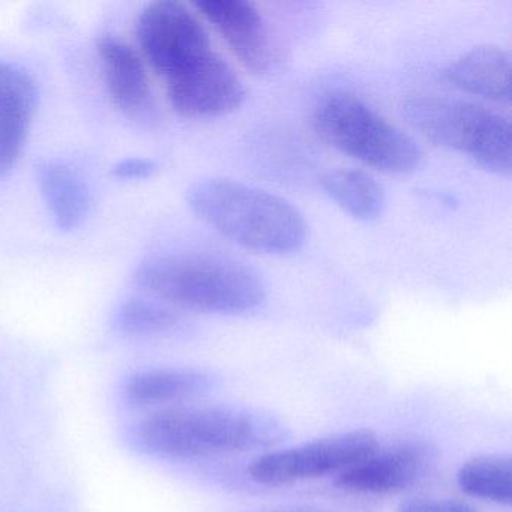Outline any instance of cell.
Masks as SVG:
<instances>
[{
	"mask_svg": "<svg viewBox=\"0 0 512 512\" xmlns=\"http://www.w3.org/2000/svg\"><path fill=\"white\" fill-rule=\"evenodd\" d=\"M277 416L253 407L212 404L178 406L151 413L136 428V440L149 454L208 458L272 448L286 439Z\"/></svg>",
	"mask_w": 512,
	"mask_h": 512,
	"instance_id": "cell-1",
	"label": "cell"
},
{
	"mask_svg": "<svg viewBox=\"0 0 512 512\" xmlns=\"http://www.w3.org/2000/svg\"><path fill=\"white\" fill-rule=\"evenodd\" d=\"M187 203L215 232L256 253L289 254L307 239V223L292 203L241 182L202 179L187 191Z\"/></svg>",
	"mask_w": 512,
	"mask_h": 512,
	"instance_id": "cell-2",
	"label": "cell"
},
{
	"mask_svg": "<svg viewBox=\"0 0 512 512\" xmlns=\"http://www.w3.org/2000/svg\"><path fill=\"white\" fill-rule=\"evenodd\" d=\"M134 281L154 298L209 314H245L265 301L266 289L257 272L233 260L199 254H172L146 260Z\"/></svg>",
	"mask_w": 512,
	"mask_h": 512,
	"instance_id": "cell-3",
	"label": "cell"
},
{
	"mask_svg": "<svg viewBox=\"0 0 512 512\" xmlns=\"http://www.w3.org/2000/svg\"><path fill=\"white\" fill-rule=\"evenodd\" d=\"M313 127L323 142L379 172L406 175L421 166L415 140L356 95L323 97L314 107Z\"/></svg>",
	"mask_w": 512,
	"mask_h": 512,
	"instance_id": "cell-4",
	"label": "cell"
},
{
	"mask_svg": "<svg viewBox=\"0 0 512 512\" xmlns=\"http://www.w3.org/2000/svg\"><path fill=\"white\" fill-rule=\"evenodd\" d=\"M404 110L410 124L434 145L466 155L487 172L511 173V125L500 113L436 95L412 98Z\"/></svg>",
	"mask_w": 512,
	"mask_h": 512,
	"instance_id": "cell-5",
	"label": "cell"
},
{
	"mask_svg": "<svg viewBox=\"0 0 512 512\" xmlns=\"http://www.w3.org/2000/svg\"><path fill=\"white\" fill-rule=\"evenodd\" d=\"M137 40L146 61L166 82L194 73L217 53L200 20L187 5L173 0L143 10Z\"/></svg>",
	"mask_w": 512,
	"mask_h": 512,
	"instance_id": "cell-6",
	"label": "cell"
},
{
	"mask_svg": "<svg viewBox=\"0 0 512 512\" xmlns=\"http://www.w3.org/2000/svg\"><path fill=\"white\" fill-rule=\"evenodd\" d=\"M379 448L376 433L368 428L320 437L292 448L266 452L253 461L250 476L257 484L278 487L340 475L370 457Z\"/></svg>",
	"mask_w": 512,
	"mask_h": 512,
	"instance_id": "cell-7",
	"label": "cell"
},
{
	"mask_svg": "<svg viewBox=\"0 0 512 512\" xmlns=\"http://www.w3.org/2000/svg\"><path fill=\"white\" fill-rule=\"evenodd\" d=\"M437 452L430 443L409 440L385 449L344 470L335 478L340 490L356 494H394L424 479L436 464Z\"/></svg>",
	"mask_w": 512,
	"mask_h": 512,
	"instance_id": "cell-8",
	"label": "cell"
},
{
	"mask_svg": "<svg viewBox=\"0 0 512 512\" xmlns=\"http://www.w3.org/2000/svg\"><path fill=\"white\" fill-rule=\"evenodd\" d=\"M194 7L217 29L238 61L254 74H265L277 62L268 23L256 5L244 0H202Z\"/></svg>",
	"mask_w": 512,
	"mask_h": 512,
	"instance_id": "cell-9",
	"label": "cell"
},
{
	"mask_svg": "<svg viewBox=\"0 0 512 512\" xmlns=\"http://www.w3.org/2000/svg\"><path fill=\"white\" fill-rule=\"evenodd\" d=\"M166 88L173 110L187 119L223 118L245 100L244 83L218 53L200 70L166 82Z\"/></svg>",
	"mask_w": 512,
	"mask_h": 512,
	"instance_id": "cell-10",
	"label": "cell"
},
{
	"mask_svg": "<svg viewBox=\"0 0 512 512\" xmlns=\"http://www.w3.org/2000/svg\"><path fill=\"white\" fill-rule=\"evenodd\" d=\"M107 91L128 118L142 119L154 110L151 85L139 53L121 38L107 35L98 44Z\"/></svg>",
	"mask_w": 512,
	"mask_h": 512,
	"instance_id": "cell-11",
	"label": "cell"
},
{
	"mask_svg": "<svg viewBox=\"0 0 512 512\" xmlns=\"http://www.w3.org/2000/svg\"><path fill=\"white\" fill-rule=\"evenodd\" d=\"M37 106L32 77L17 65L0 62V178L19 160Z\"/></svg>",
	"mask_w": 512,
	"mask_h": 512,
	"instance_id": "cell-12",
	"label": "cell"
},
{
	"mask_svg": "<svg viewBox=\"0 0 512 512\" xmlns=\"http://www.w3.org/2000/svg\"><path fill=\"white\" fill-rule=\"evenodd\" d=\"M511 58L497 46H479L458 58L446 70V79L455 88L493 101L508 104L511 100Z\"/></svg>",
	"mask_w": 512,
	"mask_h": 512,
	"instance_id": "cell-13",
	"label": "cell"
},
{
	"mask_svg": "<svg viewBox=\"0 0 512 512\" xmlns=\"http://www.w3.org/2000/svg\"><path fill=\"white\" fill-rule=\"evenodd\" d=\"M215 377L196 368H157L128 379L125 397L136 407L182 403L211 391Z\"/></svg>",
	"mask_w": 512,
	"mask_h": 512,
	"instance_id": "cell-14",
	"label": "cell"
},
{
	"mask_svg": "<svg viewBox=\"0 0 512 512\" xmlns=\"http://www.w3.org/2000/svg\"><path fill=\"white\" fill-rule=\"evenodd\" d=\"M38 182L59 229L68 232L85 221L91 197L83 179L70 167L61 163L41 164Z\"/></svg>",
	"mask_w": 512,
	"mask_h": 512,
	"instance_id": "cell-15",
	"label": "cell"
},
{
	"mask_svg": "<svg viewBox=\"0 0 512 512\" xmlns=\"http://www.w3.org/2000/svg\"><path fill=\"white\" fill-rule=\"evenodd\" d=\"M320 184L350 217L371 221L382 215L385 193L368 173L350 169L331 170L322 176Z\"/></svg>",
	"mask_w": 512,
	"mask_h": 512,
	"instance_id": "cell-16",
	"label": "cell"
},
{
	"mask_svg": "<svg viewBox=\"0 0 512 512\" xmlns=\"http://www.w3.org/2000/svg\"><path fill=\"white\" fill-rule=\"evenodd\" d=\"M457 484L467 496L509 506L512 503V460L509 455H478L457 473Z\"/></svg>",
	"mask_w": 512,
	"mask_h": 512,
	"instance_id": "cell-17",
	"label": "cell"
},
{
	"mask_svg": "<svg viewBox=\"0 0 512 512\" xmlns=\"http://www.w3.org/2000/svg\"><path fill=\"white\" fill-rule=\"evenodd\" d=\"M179 323L178 314L166 305L149 299H130L122 305L118 325L125 334L149 337L172 331Z\"/></svg>",
	"mask_w": 512,
	"mask_h": 512,
	"instance_id": "cell-18",
	"label": "cell"
},
{
	"mask_svg": "<svg viewBox=\"0 0 512 512\" xmlns=\"http://www.w3.org/2000/svg\"><path fill=\"white\" fill-rule=\"evenodd\" d=\"M398 512H479L475 506L455 499H419L407 500L401 503Z\"/></svg>",
	"mask_w": 512,
	"mask_h": 512,
	"instance_id": "cell-19",
	"label": "cell"
},
{
	"mask_svg": "<svg viewBox=\"0 0 512 512\" xmlns=\"http://www.w3.org/2000/svg\"><path fill=\"white\" fill-rule=\"evenodd\" d=\"M155 169L157 166L152 160L128 158L113 167V175L119 179H146L154 175Z\"/></svg>",
	"mask_w": 512,
	"mask_h": 512,
	"instance_id": "cell-20",
	"label": "cell"
},
{
	"mask_svg": "<svg viewBox=\"0 0 512 512\" xmlns=\"http://www.w3.org/2000/svg\"><path fill=\"white\" fill-rule=\"evenodd\" d=\"M268 512H326L322 511V509L310 508V506H298V508H284V509H274V511Z\"/></svg>",
	"mask_w": 512,
	"mask_h": 512,
	"instance_id": "cell-21",
	"label": "cell"
}]
</instances>
